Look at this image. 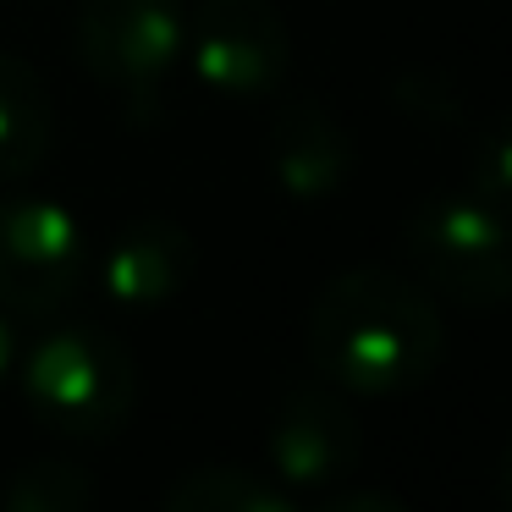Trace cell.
Segmentation results:
<instances>
[{"instance_id": "9c48e42d", "label": "cell", "mask_w": 512, "mask_h": 512, "mask_svg": "<svg viewBox=\"0 0 512 512\" xmlns=\"http://www.w3.org/2000/svg\"><path fill=\"white\" fill-rule=\"evenodd\" d=\"M193 265H199V243L188 226L144 215L105 254V292L116 309H160L193 281Z\"/></svg>"}, {"instance_id": "3957f363", "label": "cell", "mask_w": 512, "mask_h": 512, "mask_svg": "<svg viewBox=\"0 0 512 512\" xmlns=\"http://www.w3.org/2000/svg\"><path fill=\"white\" fill-rule=\"evenodd\" d=\"M408 254L435 292L468 303V309H501L512 292L507 215L485 210L468 193H441L413 210Z\"/></svg>"}, {"instance_id": "277c9868", "label": "cell", "mask_w": 512, "mask_h": 512, "mask_svg": "<svg viewBox=\"0 0 512 512\" xmlns=\"http://www.w3.org/2000/svg\"><path fill=\"white\" fill-rule=\"evenodd\" d=\"M188 6L182 0H78V61L94 83L149 105L182 61Z\"/></svg>"}, {"instance_id": "2e32d148", "label": "cell", "mask_w": 512, "mask_h": 512, "mask_svg": "<svg viewBox=\"0 0 512 512\" xmlns=\"http://www.w3.org/2000/svg\"><path fill=\"white\" fill-rule=\"evenodd\" d=\"M12 369H17V336H12V320L0 314V386L12 380Z\"/></svg>"}, {"instance_id": "5b68a950", "label": "cell", "mask_w": 512, "mask_h": 512, "mask_svg": "<svg viewBox=\"0 0 512 512\" xmlns=\"http://www.w3.org/2000/svg\"><path fill=\"white\" fill-rule=\"evenodd\" d=\"M182 50L199 83L221 100H259L292 67V39L276 0H199Z\"/></svg>"}, {"instance_id": "6da1fadb", "label": "cell", "mask_w": 512, "mask_h": 512, "mask_svg": "<svg viewBox=\"0 0 512 512\" xmlns=\"http://www.w3.org/2000/svg\"><path fill=\"white\" fill-rule=\"evenodd\" d=\"M446 325L435 298L397 270H342L309 309V358L347 397H397L435 375Z\"/></svg>"}, {"instance_id": "ba28073f", "label": "cell", "mask_w": 512, "mask_h": 512, "mask_svg": "<svg viewBox=\"0 0 512 512\" xmlns=\"http://www.w3.org/2000/svg\"><path fill=\"white\" fill-rule=\"evenodd\" d=\"M265 160H270V177H276V188L287 193V199L320 204V199H331L347 182V171H353V138H347V127L336 122L325 105L292 100L287 111L276 116V127H270Z\"/></svg>"}, {"instance_id": "5bb4252c", "label": "cell", "mask_w": 512, "mask_h": 512, "mask_svg": "<svg viewBox=\"0 0 512 512\" xmlns=\"http://www.w3.org/2000/svg\"><path fill=\"white\" fill-rule=\"evenodd\" d=\"M391 94H397V105L408 116H435V122H452L457 105H463V94H457V83L446 78V72L435 67H413V72H397V83H391Z\"/></svg>"}, {"instance_id": "52a82bcc", "label": "cell", "mask_w": 512, "mask_h": 512, "mask_svg": "<svg viewBox=\"0 0 512 512\" xmlns=\"http://www.w3.org/2000/svg\"><path fill=\"white\" fill-rule=\"evenodd\" d=\"M358 419L347 408V391L331 380L292 386L270 413V474L287 490H331L358 463Z\"/></svg>"}, {"instance_id": "8fae6325", "label": "cell", "mask_w": 512, "mask_h": 512, "mask_svg": "<svg viewBox=\"0 0 512 512\" xmlns=\"http://www.w3.org/2000/svg\"><path fill=\"white\" fill-rule=\"evenodd\" d=\"M166 512H292V490L276 474H248V468L215 463L193 468L160 496Z\"/></svg>"}, {"instance_id": "30bf717a", "label": "cell", "mask_w": 512, "mask_h": 512, "mask_svg": "<svg viewBox=\"0 0 512 512\" xmlns=\"http://www.w3.org/2000/svg\"><path fill=\"white\" fill-rule=\"evenodd\" d=\"M56 144V100L23 56L0 50V188L45 166Z\"/></svg>"}, {"instance_id": "4fadbf2b", "label": "cell", "mask_w": 512, "mask_h": 512, "mask_svg": "<svg viewBox=\"0 0 512 512\" xmlns=\"http://www.w3.org/2000/svg\"><path fill=\"white\" fill-rule=\"evenodd\" d=\"M468 199H479L485 210L507 215V199H512V138L501 133H485V144L474 149V166H468Z\"/></svg>"}, {"instance_id": "9a60e30c", "label": "cell", "mask_w": 512, "mask_h": 512, "mask_svg": "<svg viewBox=\"0 0 512 512\" xmlns=\"http://www.w3.org/2000/svg\"><path fill=\"white\" fill-rule=\"evenodd\" d=\"M320 512H408V501L386 496V490H342L336 485L331 496L320 501Z\"/></svg>"}, {"instance_id": "7c38bea8", "label": "cell", "mask_w": 512, "mask_h": 512, "mask_svg": "<svg viewBox=\"0 0 512 512\" xmlns=\"http://www.w3.org/2000/svg\"><path fill=\"white\" fill-rule=\"evenodd\" d=\"M94 496H100V485L89 479V468L45 457V463L17 468L0 501H6V512H89Z\"/></svg>"}, {"instance_id": "7a4b0ae2", "label": "cell", "mask_w": 512, "mask_h": 512, "mask_svg": "<svg viewBox=\"0 0 512 512\" xmlns=\"http://www.w3.org/2000/svg\"><path fill=\"white\" fill-rule=\"evenodd\" d=\"M17 380H23L28 413L67 441H111L138 402L133 353L94 325L39 336L17 358Z\"/></svg>"}, {"instance_id": "8992f818", "label": "cell", "mask_w": 512, "mask_h": 512, "mask_svg": "<svg viewBox=\"0 0 512 512\" xmlns=\"http://www.w3.org/2000/svg\"><path fill=\"white\" fill-rule=\"evenodd\" d=\"M83 281V226L56 199H0V309H67Z\"/></svg>"}]
</instances>
